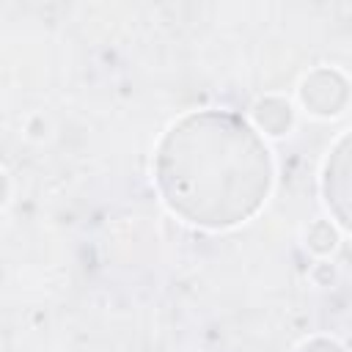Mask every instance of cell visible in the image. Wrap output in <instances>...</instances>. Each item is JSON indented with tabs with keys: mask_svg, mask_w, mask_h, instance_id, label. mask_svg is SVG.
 I'll use <instances>...</instances> for the list:
<instances>
[{
	"mask_svg": "<svg viewBox=\"0 0 352 352\" xmlns=\"http://www.w3.org/2000/svg\"><path fill=\"white\" fill-rule=\"evenodd\" d=\"M272 168L258 135L234 113H201L176 124L157 154V184L190 223L226 228L250 217Z\"/></svg>",
	"mask_w": 352,
	"mask_h": 352,
	"instance_id": "6da1fadb",
	"label": "cell"
},
{
	"mask_svg": "<svg viewBox=\"0 0 352 352\" xmlns=\"http://www.w3.org/2000/svg\"><path fill=\"white\" fill-rule=\"evenodd\" d=\"M324 201L336 220L352 231V132L336 143L324 165Z\"/></svg>",
	"mask_w": 352,
	"mask_h": 352,
	"instance_id": "7a4b0ae2",
	"label": "cell"
}]
</instances>
